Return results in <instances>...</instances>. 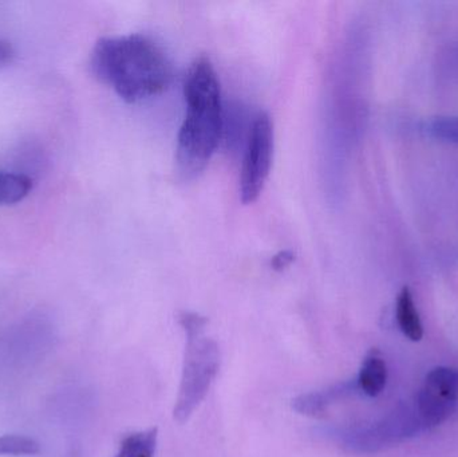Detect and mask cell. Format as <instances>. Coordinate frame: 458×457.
Segmentation results:
<instances>
[{
  "label": "cell",
  "instance_id": "7",
  "mask_svg": "<svg viewBox=\"0 0 458 457\" xmlns=\"http://www.w3.org/2000/svg\"><path fill=\"white\" fill-rule=\"evenodd\" d=\"M395 318L401 332L413 343H419L424 337V326L419 309L414 302L413 292L408 286L403 287L395 305Z\"/></svg>",
  "mask_w": 458,
  "mask_h": 457
},
{
  "label": "cell",
  "instance_id": "13",
  "mask_svg": "<svg viewBox=\"0 0 458 457\" xmlns=\"http://www.w3.org/2000/svg\"><path fill=\"white\" fill-rule=\"evenodd\" d=\"M293 254L291 251H282L279 254L275 255L271 260V267L274 268L275 271H282L284 270L285 267L291 265L293 262Z\"/></svg>",
  "mask_w": 458,
  "mask_h": 457
},
{
  "label": "cell",
  "instance_id": "11",
  "mask_svg": "<svg viewBox=\"0 0 458 457\" xmlns=\"http://www.w3.org/2000/svg\"><path fill=\"white\" fill-rule=\"evenodd\" d=\"M40 453V445L31 437L5 435L0 437V456H34Z\"/></svg>",
  "mask_w": 458,
  "mask_h": 457
},
{
  "label": "cell",
  "instance_id": "5",
  "mask_svg": "<svg viewBox=\"0 0 458 457\" xmlns=\"http://www.w3.org/2000/svg\"><path fill=\"white\" fill-rule=\"evenodd\" d=\"M354 389H358L357 381L355 383L338 384V385L322 392L301 394V396L293 400V408L301 415L320 418L334 402L347 396Z\"/></svg>",
  "mask_w": 458,
  "mask_h": 457
},
{
  "label": "cell",
  "instance_id": "14",
  "mask_svg": "<svg viewBox=\"0 0 458 457\" xmlns=\"http://www.w3.org/2000/svg\"><path fill=\"white\" fill-rule=\"evenodd\" d=\"M13 56V48L7 40L0 39V67L11 62Z\"/></svg>",
  "mask_w": 458,
  "mask_h": 457
},
{
  "label": "cell",
  "instance_id": "1",
  "mask_svg": "<svg viewBox=\"0 0 458 457\" xmlns=\"http://www.w3.org/2000/svg\"><path fill=\"white\" fill-rule=\"evenodd\" d=\"M91 70L129 104L165 90L174 66L163 48L141 34L102 38L91 53Z\"/></svg>",
  "mask_w": 458,
  "mask_h": 457
},
{
  "label": "cell",
  "instance_id": "10",
  "mask_svg": "<svg viewBox=\"0 0 458 457\" xmlns=\"http://www.w3.org/2000/svg\"><path fill=\"white\" fill-rule=\"evenodd\" d=\"M422 131L438 141L449 142L458 145V117L441 115L427 121L422 126Z\"/></svg>",
  "mask_w": 458,
  "mask_h": 457
},
{
  "label": "cell",
  "instance_id": "4",
  "mask_svg": "<svg viewBox=\"0 0 458 457\" xmlns=\"http://www.w3.org/2000/svg\"><path fill=\"white\" fill-rule=\"evenodd\" d=\"M274 153V126L266 112L253 120L240 176V196L244 204L258 200L268 179Z\"/></svg>",
  "mask_w": 458,
  "mask_h": 457
},
{
  "label": "cell",
  "instance_id": "12",
  "mask_svg": "<svg viewBox=\"0 0 458 457\" xmlns=\"http://www.w3.org/2000/svg\"><path fill=\"white\" fill-rule=\"evenodd\" d=\"M114 457H155V451L144 440L126 437L121 443L120 450Z\"/></svg>",
  "mask_w": 458,
  "mask_h": 457
},
{
  "label": "cell",
  "instance_id": "6",
  "mask_svg": "<svg viewBox=\"0 0 458 457\" xmlns=\"http://www.w3.org/2000/svg\"><path fill=\"white\" fill-rule=\"evenodd\" d=\"M387 384V365L384 357L377 349L369 351L363 360L360 375L357 378V385L366 396L377 397L384 392Z\"/></svg>",
  "mask_w": 458,
  "mask_h": 457
},
{
  "label": "cell",
  "instance_id": "3",
  "mask_svg": "<svg viewBox=\"0 0 458 457\" xmlns=\"http://www.w3.org/2000/svg\"><path fill=\"white\" fill-rule=\"evenodd\" d=\"M179 322L185 332V354L179 394L174 405V420H190L204 402L220 369V349L206 334L208 319L192 311H182Z\"/></svg>",
  "mask_w": 458,
  "mask_h": 457
},
{
  "label": "cell",
  "instance_id": "9",
  "mask_svg": "<svg viewBox=\"0 0 458 457\" xmlns=\"http://www.w3.org/2000/svg\"><path fill=\"white\" fill-rule=\"evenodd\" d=\"M31 190V177L15 172L0 171V206L21 203Z\"/></svg>",
  "mask_w": 458,
  "mask_h": 457
},
{
  "label": "cell",
  "instance_id": "8",
  "mask_svg": "<svg viewBox=\"0 0 458 457\" xmlns=\"http://www.w3.org/2000/svg\"><path fill=\"white\" fill-rule=\"evenodd\" d=\"M422 386L441 399L458 404V369L449 367L435 368L428 373Z\"/></svg>",
  "mask_w": 458,
  "mask_h": 457
},
{
  "label": "cell",
  "instance_id": "2",
  "mask_svg": "<svg viewBox=\"0 0 458 457\" xmlns=\"http://www.w3.org/2000/svg\"><path fill=\"white\" fill-rule=\"evenodd\" d=\"M187 114L177 137V169L187 179L206 169L222 139V89L216 70L206 56L191 64L184 83Z\"/></svg>",
  "mask_w": 458,
  "mask_h": 457
}]
</instances>
